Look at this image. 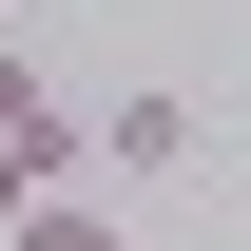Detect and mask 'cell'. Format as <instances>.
<instances>
[{"label": "cell", "instance_id": "obj_1", "mask_svg": "<svg viewBox=\"0 0 251 251\" xmlns=\"http://www.w3.org/2000/svg\"><path fill=\"white\" fill-rule=\"evenodd\" d=\"M0 155H20L39 193H58V174L97 155V116H77V97H58V77H39V58H20V39H0Z\"/></svg>", "mask_w": 251, "mask_h": 251}, {"label": "cell", "instance_id": "obj_2", "mask_svg": "<svg viewBox=\"0 0 251 251\" xmlns=\"http://www.w3.org/2000/svg\"><path fill=\"white\" fill-rule=\"evenodd\" d=\"M97 174H116V193L193 174V97H174V77H155V97H116V116H97Z\"/></svg>", "mask_w": 251, "mask_h": 251}, {"label": "cell", "instance_id": "obj_3", "mask_svg": "<svg viewBox=\"0 0 251 251\" xmlns=\"http://www.w3.org/2000/svg\"><path fill=\"white\" fill-rule=\"evenodd\" d=\"M0 251H135V213H97V193H39V213H0Z\"/></svg>", "mask_w": 251, "mask_h": 251}, {"label": "cell", "instance_id": "obj_4", "mask_svg": "<svg viewBox=\"0 0 251 251\" xmlns=\"http://www.w3.org/2000/svg\"><path fill=\"white\" fill-rule=\"evenodd\" d=\"M0 20H20V0H0Z\"/></svg>", "mask_w": 251, "mask_h": 251}]
</instances>
